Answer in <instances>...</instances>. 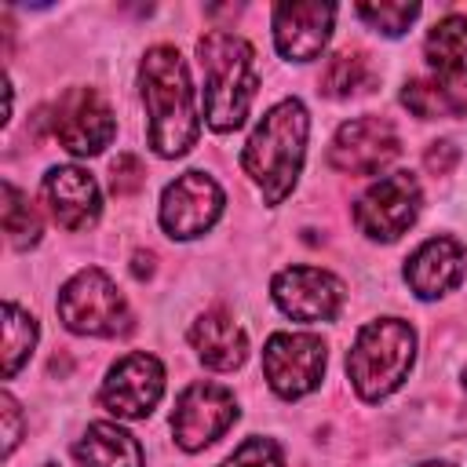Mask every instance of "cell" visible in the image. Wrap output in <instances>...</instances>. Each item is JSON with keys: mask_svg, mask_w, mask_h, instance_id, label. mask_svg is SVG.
Returning <instances> with one entry per match:
<instances>
[{"mask_svg": "<svg viewBox=\"0 0 467 467\" xmlns=\"http://www.w3.org/2000/svg\"><path fill=\"white\" fill-rule=\"evenodd\" d=\"M161 394H164V365L153 354L135 350L109 365L99 387V405L117 420H146L161 401Z\"/></svg>", "mask_w": 467, "mask_h": 467, "instance_id": "obj_11", "label": "cell"}, {"mask_svg": "<svg viewBox=\"0 0 467 467\" xmlns=\"http://www.w3.org/2000/svg\"><path fill=\"white\" fill-rule=\"evenodd\" d=\"M306 135H310V113L299 99L274 102L255 124V131L248 135L241 164H244V175L259 186L266 204H281L299 182Z\"/></svg>", "mask_w": 467, "mask_h": 467, "instance_id": "obj_2", "label": "cell"}, {"mask_svg": "<svg viewBox=\"0 0 467 467\" xmlns=\"http://www.w3.org/2000/svg\"><path fill=\"white\" fill-rule=\"evenodd\" d=\"M463 390H467V365H463Z\"/></svg>", "mask_w": 467, "mask_h": 467, "instance_id": "obj_31", "label": "cell"}, {"mask_svg": "<svg viewBox=\"0 0 467 467\" xmlns=\"http://www.w3.org/2000/svg\"><path fill=\"white\" fill-rule=\"evenodd\" d=\"M401 102L423 120L456 117V113L467 109V80L463 84H452V80H409L405 91H401Z\"/></svg>", "mask_w": 467, "mask_h": 467, "instance_id": "obj_21", "label": "cell"}, {"mask_svg": "<svg viewBox=\"0 0 467 467\" xmlns=\"http://www.w3.org/2000/svg\"><path fill=\"white\" fill-rule=\"evenodd\" d=\"M398 153L401 139L387 117H354L332 135L328 164L343 175H379Z\"/></svg>", "mask_w": 467, "mask_h": 467, "instance_id": "obj_12", "label": "cell"}, {"mask_svg": "<svg viewBox=\"0 0 467 467\" xmlns=\"http://www.w3.org/2000/svg\"><path fill=\"white\" fill-rule=\"evenodd\" d=\"M44 201L55 215L58 226L66 230H88L99 223V212H102V193H99V182L77 168V164H55L47 168L44 175Z\"/></svg>", "mask_w": 467, "mask_h": 467, "instance_id": "obj_15", "label": "cell"}, {"mask_svg": "<svg viewBox=\"0 0 467 467\" xmlns=\"http://www.w3.org/2000/svg\"><path fill=\"white\" fill-rule=\"evenodd\" d=\"M423 55L438 80H460L467 77V15H445L431 26Z\"/></svg>", "mask_w": 467, "mask_h": 467, "instance_id": "obj_19", "label": "cell"}, {"mask_svg": "<svg viewBox=\"0 0 467 467\" xmlns=\"http://www.w3.org/2000/svg\"><path fill=\"white\" fill-rule=\"evenodd\" d=\"M0 416H4V452L11 456L18 438H22V409H18V401L7 390L0 394Z\"/></svg>", "mask_w": 467, "mask_h": 467, "instance_id": "obj_27", "label": "cell"}, {"mask_svg": "<svg viewBox=\"0 0 467 467\" xmlns=\"http://www.w3.org/2000/svg\"><path fill=\"white\" fill-rule=\"evenodd\" d=\"M270 296L277 310L292 321H332L343 306V281L321 266H285L270 281Z\"/></svg>", "mask_w": 467, "mask_h": 467, "instance_id": "obj_13", "label": "cell"}, {"mask_svg": "<svg viewBox=\"0 0 467 467\" xmlns=\"http://www.w3.org/2000/svg\"><path fill=\"white\" fill-rule=\"evenodd\" d=\"M420 182L412 171H390L379 182H372L358 204L354 223L368 241H398L420 215Z\"/></svg>", "mask_w": 467, "mask_h": 467, "instance_id": "obj_8", "label": "cell"}, {"mask_svg": "<svg viewBox=\"0 0 467 467\" xmlns=\"http://www.w3.org/2000/svg\"><path fill=\"white\" fill-rule=\"evenodd\" d=\"M36 347V317L22 310L15 299L4 303V376L11 379Z\"/></svg>", "mask_w": 467, "mask_h": 467, "instance_id": "obj_23", "label": "cell"}, {"mask_svg": "<svg viewBox=\"0 0 467 467\" xmlns=\"http://www.w3.org/2000/svg\"><path fill=\"white\" fill-rule=\"evenodd\" d=\"M325 339L310 332H274L263 347V376L285 401L306 398L325 379Z\"/></svg>", "mask_w": 467, "mask_h": 467, "instance_id": "obj_6", "label": "cell"}, {"mask_svg": "<svg viewBox=\"0 0 467 467\" xmlns=\"http://www.w3.org/2000/svg\"><path fill=\"white\" fill-rule=\"evenodd\" d=\"M223 204H226L223 186L208 171H182L175 182L164 186L157 219H161L168 237L190 241V237L208 234L219 223Z\"/></svg>", "mask_w": 467, "mask_h": 467, "instance_id": "obj_9", "label": "cell"}, {"mask_svg": "<svg viewBox=\"0 0 467 467\" xmlns=\"http://www.w3.org/2000/svg\"><path fill=\"white\" fill-rule=\"evenodd\" d=\"M131 274H135L139 281L150 277V274H153V252H142V248H139V252L131 255Z\"/></svg>", "mask_w": 467, "mask_h": 467, "instance_id": "obj_29", "label": "cell"}, {"mask_svg": "<svg viewBox=\"0 0 467 467\" xmlns=\"http://www.w3.org/2000/svg\"><path fill=\"white\" fill-rule=\"evenodd\" d=\"M463 244L456 237H431L423 241L409 263H405V281L420 299H441L463 281Z\"/></svg>", "mask_w": 467, "mask_h": 467, "instance_id": "obj_16", "label": "cell"}, {"mask_svg": "<svg viewBox=\"0 0 467 467\" xmlns=\"http://www.w3.org/2000/svg\"><path fill=\"white\" fill-rule=\"evenodd\" d=\"M80 467H142V445L120 423H88L80 441L73 445Z\"/></svg>", "mask_w": 467, "mask_h": 467, "instance_id": "obj_18", "label": "cell"}, {"mask_svg": "<svg viewBox=\"0 0 467 467\" xmlns=\"http://www.w3.org/2000/svg\"><path fill=\"white\" fill-rule=\"evenodd\" d=\"M416 467H452V463H441V460H427V463H416Z\"/></svg>", "mask_w": 467, "mask_h": 467, "instance_id": "obj_30", "label": "cell"}, {"mask_svg": "<svg viewBox=\"0 0 467 467\" xmlns=\"http://www.w3.org/2000/svg\"><path fill=\"white\" fill-rule=\"evenodd\" d=\"M456 157H460L456 142L441 139V142H431V150L423 153V164H427V171H434V175H445V171H452Z\"/></svg>", "mask_w": 467, "mask_h": 467, "instance_id": "obj_28", "label": "cell"}, {"mask_svg": "<svg viewBox=\"0 0 467 467\" xmlns=\"http://www.w3.org/2000/svg\"><path fill=\"white\" fill-rule=\"evenodd\" d=\"M219 467H285V456L274 438H244Z\"/></svg>", "mask_w": 467, "mask_h": 467, "instance_id": "obj_25", "label": "cell"}, {"mask_svg": "<svg viewBox=\"0 0 467 467\" xmlns=\"http://www.w3.org/2000/svg\"><path fill=\"white\" fill-rule=\"evenodd\" d=\"M197 58L204 73V120L212 131L226 135L248 120L259 91L255 51L244 36L226 29H208L197 40Z\"/></svg>", "mask_w": 467, "mask_h": 467, "instance_id": "obj_3", "label": "cell"}, {"mask_svg": "<svg viewBox=\"0 0 467 467\" xmlns=\"http://www.w3.org/2000/svg\"><path fill=\"white\" fill-rule=\"evenodd\" d=\"M321 95L328 99H354L372 91L376 84V66L368 62L365 51H336L321 66Z\"/></svg>", "mask_w": 467, "mask_h": 467, "instance_id": "obj_20", "label": "cell"}, {"mask_svg": "<svg viewBox=\"0 0 467 467\" xmlns=\"http://www.w3.org/2000/svg\"><path fill=\"white\" fill-rule=\"evenodd\" d=\"M139 91L146 106V139L157 157H182L201 135V113L182 55L171 44H153L139 62Z\"/></svg>", "mask_w": 467, "mask_h": 467, "instance_id": "obj_1", "label": "cell"}, {"mask_svg": "<svg viewBox=\"0 0 467 467\" xmlns=\"http://www.w3.org/2000/svg\"><path fill=\"white\" fill-rule=\"evenodd\" d=\"M190 347L197 350L201 365L215 372H234L248 358V336L234 321V314H226L223 306L197 314V321L190 325Z\"/></svg>", "mask_w": 467, "mask_h": 467, "instance_id": "obj_17", "label": "cell"}, {"mask_svg": "<svg viewBox=\"0 0 467 467\" xmlns=\"http://www.w3.org/2000/svg\"><path fill=\"white\" fill-rule=\"evenodd\" d=\"M51 131L69 153L95 157L113 142L117 117L95 88H69L51 109Z\"/></svg>", "mask_w": 467, "mask_h": 467, "instance_id": "obj_10", "label": "cell"}, {"mask_svg": "<svg viewBox=\"0 0 467 467\" xmlns=\"http://www.w3.org/2000/svg\"><path fill=\"white\" fill-rule=\"evenodd\" d=\"M0 193H4V234H7V244L18 248V252L33 248L40 241V234H44L40 212L33 208V201L11 179H4Z\"/></svg>", "mask_w": 467, "mask_h": 467, "instance_id": "obj_22", "label": "cell"}, {"mask_svg": "<svg viewBox=\"0 0 467 467\" xmlns=\"http://www.w3.org/2000/svg\"><path fill=\"white\" fill-rule=\"evenodd\" d=\"M58 317L69 332L77 336H124L131 332V306L124 299V292L109 281L106 270L99 266H84L77 270L62 292H58Z\"/></svg>", "mask_w": 467, "mask_h": 467, "instance_id": "obj_5", "label": "cell"}, {"mask_svg": "<svg viewBox=\"0 0 467 467\" xmlns=\"http://www.w3.org/2000/svg\"><path fill=\"white\" fill-rule=\"evenodd\" d=\"M146 186V168H142V161L135 157V153H120L117 161H113V168H109V190L117 193V197H131V193H139Z\"/></svg>", "mask_w": 467, "mask_h": 467, "instance_id": "obj_26", "label": "cell"}, {"mask_svg": "<svg viewBox=\"0 0 467 467\" xmlns=\"http://www.w3.org/2000/svg\"><path fill=\"white\" fill-rule=\"evenodd\" d=\"M336 7L332 4H306V0H285L274 7V44L281 58L288 62H314L328 36H332Z\"/></svg>", "mask_w": 467, "mask_h": 467, "instance_id": "obj_14", "label": "cell"}, {"mask_svg": "<svg viewBox=\"0 0 467 467\" xmlns=\"http://www.w3.org/2000/svg\"><path fill=\"white\" fill-rule=\"evenodd\" d=\"M237 423V398L230 387L197 379L182 387L171 409V434L182 452H201Z\"/></svg>", "mask_w": 467, "mask_h": 467, "instance_id": "obj_7", "label": "cell"}, {"mask_svg": "<svg viewBox=\"0 0 467 467\" xmlns=\"http://www.w3.org/2000/svg\"><path fill=\"white\" fill-rule=\"evenodd\" d=\"M358 11V18L361 22H368L376 33H383V36H401L412 22H416V15H420V4H405V0H379V4H358L354 7Z\"/></svg>", "mask_w": 467, "mask_h": 467, "instance_id": "obj_24", "label": "cell"}, {"mask_svg": "<svg viewBox=\"0 0 467 467\" xmlns=\"http://www.w3.org/2000/svg\"><path fill=\"white\" fill-rule=\"evenodd\" d=\"M416 361V332L401 317H376L358 328L347 350V376L361 401H383L394 394Z\"/></svg>", "mask_w": 467, "mask_h": 467, "instance_id": "obj_4", "label": "cell"}, {"mask_svg": "<svg viewBox=\"0 0 467 467\" xmlns=\"http://www.w3.org/2000/svg\"><path fill=\"white\" fill-rule=\"evenodd\" d=\"M44 467H55V463H44Z\"/></svg>", "mask_w": 467, "mask_h": 467, "instance_id": "obj_32", "label": "cell"}]
</instances>
